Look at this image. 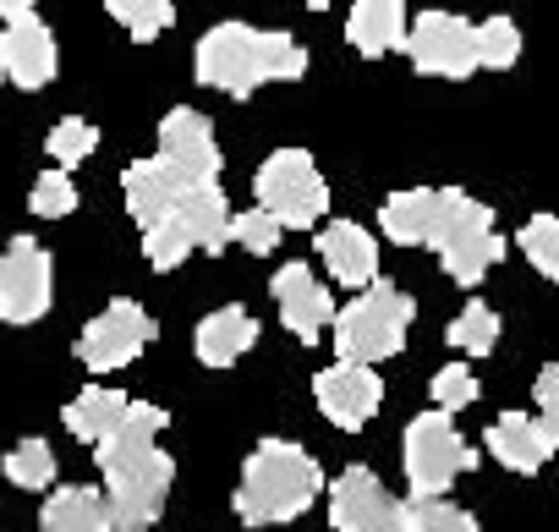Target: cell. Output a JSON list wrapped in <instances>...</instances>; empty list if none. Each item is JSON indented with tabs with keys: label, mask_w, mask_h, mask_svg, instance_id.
<instances>
[{
	"label": "cell",
	"mask_w": 559,
	"mask_h": 532,
	"mask_svg": "<svg viewBox=\"0 0 559 532\" xmlns=\"http://www.w3.org/2000/svg\"><path fill=\"white\" fill-rule=\"evenodd\" d=\"M252 346H258V319H252L247 308H214V314L198 324V335H192V352H198L203 368H230V363H241Z\"/></svg>",
	"instance_id": "obj_21"
},
{
	"label": "cell",
	"mask_w": 559,
	"mask_h": 532,
	"mask_svg": "<svg viewBox=\"0 0 559 532\" xmlns=\"http://www.w3.org/2000/svg\"><path fill=\"white\" fill-rule=\"evenodd\" d=\"M412 319H417V303L401 286L373 281L357 303L341 308V319H335V352L346 363H384V357H395L406 346Z\"/></svg>",
	"instance_id": "obj_4"
},
{
	"label": "cell",
	"mask_w": 559,
	"mask_h": 532,
	"mask_svg": "<svg viewBox=\"0 0 559 532\" xmlns=\"http://www.w3.org/2000/svg\"><path fill=\"white\" fill-rule=\"evenodd\" d=\"M0 72H7V83H17L28 94H39V88L56 83L61 50H56V34H50V23L39 12L7 23V34H0Z\"/></svg>",
	"instance_id": "obj_13"
},
{
	"label": "cell",
	"mask_w": 559,
	"mask_h": 532,
	"mask_svg": "<svg viewBox=\"0 0 559 532\" xmlns=\"http://www.w3.org/2000/svg\"><path fill=\"white\" fill-rule=\"evenodd\" d=\"M56 297V270L50 252L34 236H12L0 252V319L7 324H39Z\"/></svg>",
	"instance_id": "obj_8"
},
{
	"label": "cell",
	"mask_w": 559,
	"mask_h": 532,
	"mask_svg": "<svg viewBox=\"0 0 559 532\" xmlns=\"http://www.w3.org/2000/svg\"><path fill=\"white\" fill-rule=\"evenodd\" d=\"M308 72V50L280 28L214 23L192 50V78L230 99H252L263 83H297Z\"/></svg>",
	"instance_id": "obj_2"
},
{
	"label": "cell",
	"mask_w": 559,
	"mask_h": 532,
	"mask_svg": "<svg viewBox=\"0 0 559 532\" xmlns=\"http://www.w3.org/2000/svg\"><path fill=\"white\" fill-rule=\"evenodd\" d=\"M324 494V466L292 445V439H263L247 466H241V483H236V516L247 527H280V521H292L302 516L313 499Z\"/></svg>",
	"instance_id": "obj_3"
},
{
	"label": "cell",
	"mask_w": 559,
	"mask_h": 532,
	"mask_svg": "<svg viewBox=\"0 0 559 532\" xmlns=\"http://www.w3.org/2000/svg\"><path fill=\"white\" fill-rule=\"evenodd\" d=\"M159 154H165L187 181H219V170H225V154H219V143H214V127H209V116H198L192 105L165 110V121H159Z\"/></svg>",
	"instance_id": "obj_16"
},
{
	"label": "cell",
	"mask_w": 559,
	"mask_h": 532,
	"mask_svg": "<svg viewBox=\"0 0 559 532\" xmlns=\"http://www.w3.org/2000/svg\"><path fill=\"white\" fill-rule=\"evenodd\" d=\"M302 7H313V12H330V7H335V0H302Z\"/></svg>",
	"instance_id": "obj_38"
},
{
	"label": "cell",
	"mask_w": 559,
	"mask_h": 532,
	"mask_svg": "<svg viewBox=\"0 0 559 532\" xmlns=\"http://www.w3.org/2000/svg\"><path fill=\"white\" fill-rule=\"evenodd\" d=\"M433 252L444 263V275L472 292L493 270V263L504 258V236L493 230V209L461 192L455 209H450V220H444V230H439V241H433Z\"/></svg>",
	"instance_id": "obj_7"
},
{
	"label": "cell",
	"mask_w": 559,
	"mask_h": 532,
	"mask_svg": "<svg viewBox=\"0 0 559 532\" xmlns=\"http://www.w3.org/2000/svg\"><path fill=\"white\" fill-rule=\"evenodd\" d=\"M165 423H170L165 406L132 401L127 417L94 445V461L105 472V510L116 532H148L165 510V494L176 477V461L159 450Z\"/></svg>",
	"instance_id": "obj_1"
},
{
	"label": "cell",
	"mask_w": 559,
	"mask_h": 532,
	"mask_svg": "<svg viewBox=\"0 0 559 532\" xmlns=\"http://www.w3.org/2000/svg\"><path fill=\"white\" fill-rule=\"evenodd\" d=\"M127 406H132V401H127L121 390H99V385H94V390H83L61 417H67V434H78L83 445H99V439L127 417Z\"/></svg>",
	"instance_id": "obj_24"
},
{
	"label": "cell",
	"mask_w": 559,
	"mask_h": 532,
	"mask_svg": "<svg viewBox=\"0 0 559 532\" xmlns=\"http://www.w3.org/2000/svg\"><path fill=\"white\" fill-rule=\"evenodd\" d=\"M444 341H450L461 357H488V352L499 346V314H493L488 303H466V308L450 319Z\"/></svg>",
	"instance_id": "obj_25"
},
{
	"label": "cell",
	"mask_w": 559,
	"mask_h": 532,
	"mask_svg": "<svg viewBox=\"0 0 559 532\" xmlns=\"http://www.w3.org/2000/svg\"><path fill=\"white\" fill-rule=\"evenodd\" d=\"M34 7H39V0H0V17L12 23V17H28Z\"/></svg>",
	"instance_id": "obj_37"
},
{
	"label": "cell",
	"mask_w": 559,
	"mask_h": 532,
	"mask_svg": "<svg viewBox=\"0 0 559 532\" xmlns=\"http://www.w3.org/2000/svg\"><path fill=\"white\" fill-rule=\"evenodd\" d=\"M176 220L187 225V236H192V247H209V252H219V247H230V220H236V209L225 203V192H219V181H203V187H187V198H181V209H176Z\"/></svg>",
	"instance_id": "obj_22"
},
{
	"label": "cell",
	"mask_w": 559,
	"mask_h": 532,
	"mask_svg": "<svg viewBox=\"0 0 559 532\" xmlns=\"http://www.w3.org/2000/svg\"><path fill=\"white\" fill-rule=\"evenodd\" d=\"M28 209L39 214V220H67V214H78V181H72V170H45L39 181H34V192H28Z\"/></svg>",
	"instance_id": "obj_33"
},
{
	"label": "cell",
	"mask_w": 559,
	"mask_h": 532,
	"mask_svg": "<svg viewBox=\"0 0 559 532\" xmlns=\"http://www.w3.org/2000/svg\"><path fill=\"white\" fill-rule=\"evenodd\" d=\"M319 258H324V270L341 281V286H373L379 281V241L373 230L352 225V220H335L319 230Z\"/></svg>",
	"instance_id": "obj_18"
},
{
	"label": "cell",
	"mask_w": 559,
	"mask_h": 532,
	"mask_svg": "<svg viewBox=\"0 0 559 532\" xmlns=\"http://www.w3.org/2000/svg\"><path fill=\"white\" fill-rule=\"evenodd\" d=\"M0 83H7V72H0Z\"/></svg>",
	"instance_id": "obj_39"
},
{
	"label": "cell",
	"mask_w": 559,
	"mask_h": 532,
	"mask_svg": "<svg viewBox=\"0 0 559 532\" xmlns=\"http://www.w3.org/2000/svg\"><path fill=\"white\" fill-rule=\"evenodd\" d=\"M472 45H477V67L483 72H510L521 61V28L510 17H483L472 28Z\"/></svg>",
	"instance_id": "obj_27"
},
{
	"label": "cell",
	"mask_w": 559,
	"mask_h": 532,
	"mask_svg": "<svg viewBox=\"0 0 559 532\" xmlns=\"http://www.w3.org/2000/svg\"><path fill=\"white\" fill-rule=\"evenodd\" d=\"M280 236H286V225H280L269 209H258V203H252L247 214H236V220H230V241H241L247 252H274V247H280Z\"/></svg>",
	"instance_id": "obj_34"
},
{
	"label": "cell",
	"mask_w": 559,
	"mask_h": 532,
	"mask_svg": "<svg viewBox=\"0 0 559 532\" xmlns=\"http://www.w3.org/2000/svg\"><path fill=\"white\" fill-rule=\"evenodd\" d=\"M472 401H477V379H472L466 363H450V368L433 374V406H439V412H461V406H472Z\"/></svg>",
	"instance_id": "obj_35"
},
{
	"label": "cell",
	"mask_w": 559,
	"mask_h": 532,
	"mask_svg": "<svg viewBox=\"0 0 559 532\" xmlns=\"http://www.w3.org/2000/svg\"><path fill=\"white\" fill-rule=\"evenodd\" d=\"M45 149H50V159H56L61 170H78V165L99 149V127H94V121H83V116H61V121L50 127Z\"/></svg>",
	"instance_id": "obj_30"
},
{
	"label": "cell",
	"mask_w": 559,
	"mask_h": 532,
	"mask_svg": "<svg viewBox=\"0 0 559 532\" xmlns=\"http://www.w3.org/2000/svg\"><path fill=\"white\" fill-rule=\"evenodd\" d=\"M532 401H537V417L554 428V439H559V368L548 363L543 374H537V385H532Z\"/></svg>",
	"instance_id": "obj_36"
},
{
	"label": "cell",
	"mask_w": 559,
	"mask_h": 532,
	"mask_svg": "<svg viewBox=\"0 0 559 532\" xmlns=\"http://www.w3.org/2000/svg\"><path fill=\"white\" fill-rule=\"evenodd\" d=\"M406 56L423 78H472L477 72V45H472V23L455 12H423L406 34Z\"/></svg>",
	"instance_id": "obj_11"
},
{
	"label": "cell",
	"mask_w": 559,
	"mask_h": 532,
	"mask_svg": "<svg viewBox=\"0 0 559 532\" xmlns=\"http://www.w3.org/2000/svg\"><path fill=\"white\" fill-rule=\"evenodd\" d=\"M406 527L412 532H477V516L450 505V494H433V499H406Z\"/></svg>",
	"instance_id": "obj_31"
},
{
	"label": "cell",
	"mask_w": 559,
	"mask_h": 532,
	"mask_svg": "<svg viewBox=\"0 0 559 532\" xmlns=\"http://www.w3.org/2000/svg\"><path fill=\"white\" fill-rule=\"evenodd\" d=\"M187 187H203V181H187L165 154H154V159H132L127 170H121V198H127V214L148 230V225H159V220H170L176 209H181V198H187Z\"/></svg>",
	"instance_id": "obj_17"
},
{
	"label": "cell",
	"mask_w": 559,
	"mask_h": 532,
	"mask_svg": "<svg viewBox=\"0 0 559 532\" xmlns=\"http://www.w3.org/2000/svg\"><path fill=\"white\" fill-rule=\"evenodd\" d=\"M252 192H258V209H269L286 230H313L330 214V187L308 149H274L258 165Z\"/></svg>",
	"instance_id": "obj_5"
},
{
	"label": "cell",
	"mask_w": 559,
	"mask_h": 532,
	"mask_svg": "<svg viewBox=\"0 0 559 532\" xmlns=\"http://www.w3.org/2000/svg\"><path fill=\"white\" fill-rule=\"evenodd\" d=\"M554 450H559V439H554V428H548L543 417L504 412V417H493V428H488V456H493L499 466H510V472H537V466H548Z\"/></svg>",
	"instance_id": "obj_19"
},
{
	"label": "cell",
	"mask_w": 559,
	"mask_h": 532,
	"mask_svg": "<svg viewBox=\"0 0 559 532\" xmlns=\"http://www.w3.org/2000/svg\"><path fill=\"white\" fill-rule=\"evenodd\" d=\"M269 292L280 303V324H286L297 341L313 346L324 330H335V297H330V286L308 270V263H280Z\"/></svg>",
	"instance_id": "obj_14"
},
{
	"label": "cell",
	"mask_w": 559,
	"mask_h": 532,
	"mask_svg": "<svg viewBox=\"0 0 559 532\" xmlns=\"http://www.w3.org/2000/svg\"><path fill=\"white\" fill-rule=\"evenodd\" d=\"M313 401H319V412H324L335 428L357 434V428L373 423V412H379V401H384V385H379L373 363H346V357H341L335 368H324V374L313 379Z\"/></svg>",
	"instance_id": "obj_12"
},
{
	"label": "cell",
	"mask_w": 559,
	"mask_h": 532,
	"mask_svg": "<svg viewBox=\"0 0 559 532\" xmlns=\"http://www.w3.org/2000/svg\"><path fill=\"white\" fill-rule=\"evenodd\" d=\"M187 252H198V247H192V236H187V225H181L176 214L143 230V258L154 263L159 275H165V270H176V263H187Z\"/></svg>",
	"instance_id": "obj_32"
},
{
	"label": "cell",
	"mask_w": 559,
	"mask_h": 532,
	"mask_svg": "<svg viewBox=\"0 0 559 532\" xmlns=\"http://www.w3.org/2000/svg\"><path fill=\"white\" fill-rule=\"evenodd\" d=\"M148 341H154V319H148L138 303L121 297V303H110L99 319L83 324V335H78V363H83L88 374H116V368L138 363Z\"/></svg>",
	"instance_id": "obj_9"
},
{
	"label": "cell",
	"mask_w": 559,
	"mask_h": 532,
	"mask_svg": "<svg viewBox=\"0 0 559 532\" xmlns=\"http://www.w3.org/2000/svg\"><path fill=\"white\" fill-rule=\"evenodd\" d=\"M461 187H406V192H390L384 209H379V225L395 247H433L450 209H455Z\"/></svg>",
	"instance_id": "obj_15"
},
{
	"label": "cell",
	"mask_w": 559,
	"mask_h": 532,
	"mask_svg": "<svg viewBox=\"0 0 559 532\" xmlns=\"http://www.w3.org/2000/svg\"><path fill=\"white\" fill-rule=\"evenodd\" d=\"M105 12H110L138 45H154V39L176 23V0H105Z\"/></svg>",
	"instance_id": "obj_26"
},
{
	"label": "cell",
	"mask_w": 559,
	"mask_h": 532,
	"mask_svg": "<svg viewBox=\"0 0 559 532\" xmlns=\"http://www.w3.org/2000/svg\"><path fill=\"white\" fill-rule=\"evenodd\" d=\"M0 472H7L17 488H50V483H56V450H50L45 439H23V445L7 450Z\"/></svg>",
	"instance_id": "obj_29"
},
{
	"label": "cell",
	"mask_w": 559,
	"mask_h": 532,
	"mask_svg": "<svg viewBox=\"0 0 559 532\" xmlns=\"http://www.w3.org/2000/svg\"><path fill=\"white\" fill-rule=\"evenodd\" d=\"M515 247L526 252V263L543 281H559V214H532L515 236Z\"/></svg>",
	"instance_id": "obj_28"
},
{
	"label": "cell",
	"mask_w": 559,
	"mask_h": 532,
	"mask_svg": "<svg viewBox=\"0 0 559 532\" xmlns=\"http://www.w3.org/2000/svg\"><path fill=\"white\" fill-rule=\"evenodd\" d=\"M401 461H406L412 494H417V499H433V494H450V483L477 466V450L455 434V417L433 406V412L412 417L406 445H401Z\"/></svg>",
	"instance_id": "obj_6"
},
{
	"label": "cell",
	"mask_w": 559,
	"mask_h": 532,
	"mask_svg": "<svg viewBox=\"0 0 559 532\" xmlns=\"http://www.w3.org/2000/svg\"><path fill=\"white\" fill-rule=\"evenodd\" d=\"M412 17H406V0H352V17H346V45L368 61L406 50Z\"/></svg>",
	"instance_id": "obj_20"
},
{
	"label": "cell",
	"mask_w": 559,
	"mask_h": 532,
	"mask_svg": "<svg viewBox=\"0 0 559 532\" xmlns=\"http://www.w3.org/2000/svg\"><path fill=\"white\" fill-rule=\"evenodd\" d=\"M39 532H116L99 488H56L39 510Z\"/></svg>",
	"instance_id": "obj_23"
},
{
	"label": "cell",
	"mask_w": 559,
	"mask_h": 532,
	"mask_svg": "<svg viewBox=\"0 0 559 532\" xmlns=\"http://www.w3.org/2000/svg\"><path fill=\"white\" fill-rule=\"evenodd\" d=\"M330 527L335 532H412L406 499H395L368 466H346L330 483Z\"/></svg>",
	"instance_id": "obj_10"
}]
</instances>
